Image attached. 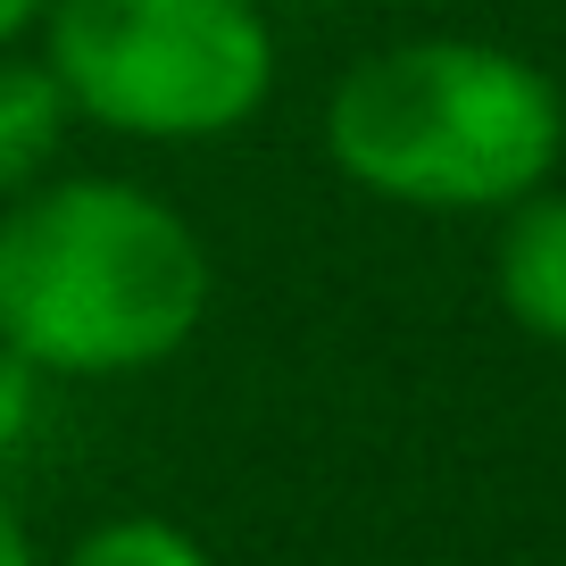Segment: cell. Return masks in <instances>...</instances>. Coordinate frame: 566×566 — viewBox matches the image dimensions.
Listing matches in <instances>:
<instances>
[{
	"instance_id": "obj_1",
	"label": "cell",
	"mask_w": 566,
	"mask_h": 566,
	"mask_svg": "<svg viewBox=\"0 0 566 566\" xmlns=\"http://www.w3.org/2000/svg\"><path fill=\"white\" fill-rule=\"evenodd\" d=\"M209 317V250L134 184H51L0 217V342L42 375L159 367Z\"/></svg>"
},
{
	"instance_id": "obj_2",
	"label": "cell",
	"mask_w": 566,
	"mask_h": 566,
	"mask_svg": "<svg viewBox=\"0 0 566 566\" xmlns=\"http://www.w3.org/2000/svg\"><path fill=\"white\" fill-rule=\"evenodd\" d=\"M325 142L350 184L408 209H516L566 150L542 67L483 42H400L342 75Z\"/></svg>"
},
{
	"instance_id": "obj_3",
	"label": "cell",
	"mask_w": 566,
	"mask_h": 566,
	"mask_svg": "<svg viewBox=\"0 0 566 566\" xmlns=\"http://www.w3.org/2000/svg\"><path fill=\"white\" fill-rule=\"evenodd\" d=\"M51 84L134 142H209L259 117L275 42L259 0H51Z\"/></svg>"
},
{
	"instance_id": "obj_4",
	"label": "cell",
	"mask_w": 566,
	"mask_h": 566,
	"mask_svg": "<svg viewBox=\"0 0 566 566\" xmlns=\"http://www.w3.org/2000/svg\"><path fill=\"white\" fill-rule=\"evenodd\" d=\"M500 301L525 334L542 342H566V200H516L509 233H500Z\"/></svg>"
},
{
	"instance_id": "obj_5",
	"label": "cell",
	"mask_w": 566,
	"mask_h": 566,
	"mask_svg": "<svg viewBox=\"0 0 566 566\" xmlns=\"http://www.w3.org/2000/svg\"><path fill=\"white\" fill-rule=\"evenodd\" d=\"M67 134V92L51 84V67H25V59H0V192L42 176V159Z\"/></svg>"
},
{
	"instance_id": "obj_6",
	"label": "cell",
	"mask_w": 566,
	"mask_h": 566,
	"mask_svg": "<svg viewBox=\"0 0 566 566\" xmlns=\"http://www.w3.org/2000/svg\"><path fill=\"white\" fill-rule=\"evenodd\" d=\"M67 566H209V549L192 533H176L167 516H117V525L84 533L67 549Z\"/></svg>"
},
{
	"instance_id": "obj_7",
	"label": "cell",
	"mask_w": 566,
	"mask_h": 566,
	"mask_svg": "<svg viewBox=\"0 0 566 566\" xmlns=\"http://www.w3.org/2000/svg\"><path fill=\"white\" fill-rule=\"evenodd\" d=\"M42 424V367L25 350H9L0 342V459L9 450H25V433Z\"/></svg>"
},
{
	"instance_id": "obj_8",
	"label": "cell",
	"mask_w": 566,
	"mask_h": 566,
	"mask_svg": "<svg viewBox=\"0 0 566 566\" xmlns=\"http://www.w3.org/2000/svg\"><path fill=\"white\" fill-rule=\"evenodd\" d=\"M0 566H34V542H25V525H18L9 500H0Z\"/></svg>"
},
{
	"instance_id": "obj_9",
	"label": "cell",
	"mask_w": 566,
	"mask_h": 566,
	"mask_svg": "<svg viewBox=\"0 0 566 566\" xmlns=\"http://www.w3.org/2000/svg\"><path fill=\"white\" fill-rule=\"evenodd\" d=\"M42 9H51V0H0V42H18L25 25L42 18Z\"/></svg>"
}]
</instances>
